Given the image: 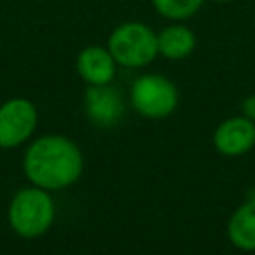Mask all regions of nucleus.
Wrapping results in <instances>:
<instances>
[{
  "label": "nucleus",
  "mask_w": 255,
  "mask_h": 255,
  "mask_svg": "<svg viewBox=\"0 0 255 255\" xmlns=\"http://www.w3.org/2000/svg\"><path fill=\"white\" fill-rule=\"evenodd\" d=\"M84 157L80 147L64 135H44L30 143L24 155L26 177L42 189H64L80 179Z\"/></svg>",
  "instance_id": "f257e3e1"
},
{
  "label": "nucleus",
  "mask_w": 255,
  "mask_h": 255,
  "mask_svg": "<svg viewBox=\"0 0 255 255\" xmlns=\"http://www.w3.org/2000/svg\"><path fill=\"white\" fill-rule=\"evenodd\" d=\"M54 199L50 197L48 189H42L38 185L20 189L12 197V203L8 207V219L12 229L26 239L46 233L54 223Z\"/></svg>",
  "instance_id": "f03ea898"
},
{
  "label": "nucleus",
  "mask_w": 255,
  "mask_h": 255,
  "mask_svg": "<svg viewBox=\"0 0 255 255\" xmlns=\"http://www.w3.org/2000/svg\"><path fill=\"white\" fill-rule=\"evenodd\" d=\"M108 50L124 68H143L155 60L157 34L143 22H124L108 38Z\"/></svg>",
  "instance_id": "7ed1b4c3"
},
{
  "label": "nucleus",
  "mask_w": 255,
  "mask_h": 255,
  "mask_svg": "<svg viewBox=\"0 0 255 255\" xmlns=\"http://www.w3.org/2000/svg\"><path fill=\"white\" fill-rule=\"evenodd\" d=\"M179 94L175 84L161 74H143L129 88L131 108L147 120H163L177 108Z\"/></svg>",
  "instance_id": "20e7f679"
},
{
  "label": "nucleus",
  "mask_w": 255,
  "mask_h": 255,
  "mask_svg": "<svg viewBox=\"0 0 255 255\" xmlns=\"http://www.w3.org/2000/svg\"><path fill=\"white\" fill-rule=\"evenodd\" d=\"M38 124L36 106L30 100L14 98L0 106V147L24 143Z\"/></svg>",
  "instance_id": "39448f33"
},
{
  "label": "nucleus",
  "mask_w": 255,
  "mask_h": 255,
  "mask_svg": "<svg viewBox=\"0 0 255 255\" xmlns=\"http://www.w3.org/2000/svg\"><path fill=\"white\" fill-rule=\"evenodd\" d=\"M213 145L227 157L247 153L255 145V122L245 116L223 120L213 131Z\"/></svg>",
  "instance_id": "423d86ee"
},
{
  "label": "nucleus",
  "mask_w": 255,
  "mask_h": 255,
  "mask_svg": "<svg viewBox=\"0 0 255 255\" xmlns=\"http://www.w3.org/2000/svg\"><path fill=\"white\" fill-rule=\"evenodd\" d=\"M84 104L88 118L100 128H112L124 116V98L120 90L112 88L110 84L88 86Z\"/></svg>",
  "instance_id": "0eeeda50"
},
{
  "label": "nucleus",
  "mask_w": 255,
  "mask_h": 255,
  "mask_svg": "<svg viewBox=\"0 0 255 255\" xmlns=\"http://www.w3.org/2000/svg\"><path fill=\"white\" fill-rule=\"evenodd\" d=\"M116 60L110 54L108 46H88L76 58V70L88 86L112 84L116 76Z\"/></svg>",
  "instance_id": "6e6552de"
},
{
  "label": "nucleus",
  "mask_w": 255,
  "mask_h": 255,
  "mask_svg": "<svg viewBox=\"0 0 255 255\" xmlns=\"http://www.w3.org/2000/svg\"><path fill=\"white\" fill-rule=\"evenodd\" d=\"M227 237L241 251H255V197L241 203L227 221Z\"/></svg>",
  "instance_id": "1a4fd4ad"
},
{
  "label": "nucleus",
  "mask_w": 255,
  "mask_h": 255,
  "mask_svg": "<svg viewBox=\"0 0 255 255\" xmlns=\"http://www.w3.org/2000/svg\"><path fill=\"white\" fill-rule=\"evenodd\" d=\"M195 48V34L183 24H169L157 34V52L167 60H183Z\"/></svg>",
  "instance_id": "9d476101"
},
{
  "label": "nucleus",
  "mask_w": 255,
  "mask_h": 255,
  "mask_svg": "<svg viewBox=\"0 0 255 255\" xmlns=\"http://www.w3.org/2000/svg\"><path fill=\"white\" fill-rule=\"evenodd\" d=\"M151 6L159 16L179 22L197 14L203 6V0H151Z\"/></svg>",
  "instance_id": "9b49d317"
},
{
  "label": "nucleus",
  "mask_w": 255,
  "mask_h": 255,
  "mask_svg": "<svg viewBox=\"0 0 255 255\" xmlns=\"http://www.w3.org/2000/svg\"><path fill=\"white\" fill-rule=\"evenodd\" d=\"M241 110H243V116H245V118H249V120L255 122V94H251V96H247V98L243 100Z\"/></svg>",
  "instance_id": "f8f14e48"
},
{
  "label": "nucleus",
  "mask_w": 255,
  "mask_h": 255,
  "mask_svg": "<svg viewBox=\"0 0 255 255\" xmlns=\"http://www.w3.org/2000/svg\"><path fill=\"white\" fill-rule=\"evenodd\" d=\"M213 2H231V0H213Z\"/></svg>",
  "instance_id": "ddd939ff"
}]
</instances>
